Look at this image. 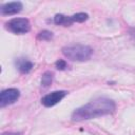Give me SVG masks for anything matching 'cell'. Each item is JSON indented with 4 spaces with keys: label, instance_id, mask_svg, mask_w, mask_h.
<instances>
[{
    "label": "cell",
    "instance_id": "obj_10",
    "mask_svg": "<svg viewBox=\"0 0 135 135\" xmlns=\"http://www.w3.org/2000/svg\"><path fill=\"white\" fill-rule=\"evenodd\" d=\"M73 22H83L89 18V15L86 13H77L74 14L73 16H71Z\"/></svg>",
    "mask_w": 135,
    "mask_h": 135
},
{
    "label": "cell",
    "instance_id": "obj_11",
    "mask_svg": "<svg viewBox=\"0 0 135 135\" xmlns=\"http://www.w3.org/2000/svg\"><path fill=\"white\" fill-rule=\"evenodd\" d=\"M52 37H53V33L50 31H46V30L41 31L38 34V39H40V40H50V39H52Z\"/></svg>",
    "mask_w": 135,
    "mask_h": 135
},
{
    "label": "cell",
    "instance_id": "obj_5",
    "mask_svg": "<svg viewBox=\"0 0 135 135\" xmlns=\"http://www.w3.org/2000/svg\"><path fill=\"white\" fill-rule=\"evenodd\" d=\"M68 94L66 91H55V92H52L45 96H43L41 98V103L44 105V107H53L55 104H57L60 100H62L65 95Z\"/></svg>",
    "mask_w": 135,
    "mask_h": 135
},
{
    "label": "cell",
    "instance_id": "obj_9",
    "mask_svg": "<svg viewBox=\"0 0 135 135\" xmlns=\"http://www.w3.org/2000/svg\"><path fill=\"white\" fill-rule=\"evenodd\" d=\"M52 81H53V73L52 72H45L43 75H42V78H41V85L43 88H47L52 84Z\"/></svg>",
    "mask_w": 135,
    "mask_h": 135
},
{
    "label": "cell",
    "instance_id": "obj_1",
    "mask_svg": "<svg viewBox=\"0 0 135 135\" xmlns=\"http://www.w3.org/2000/svg\"><path fill=\"white\" fill-rule=\"evenodd\" d=\"M115 110L116 104L112 99L107 97H99L76 109L72 114V119L74 121L89 120L100 116L113 114Z\"/></svg>",
    "mask_w": 135,
    "mask_h": 135
},
{
    "label": "cell",
    "instance_id": "obj_8",
    "mask_svg": "<svg viewBox=\"0 0 135 135\" xmlns=\"http://www.w3.org/2000/svg\"><path fill=\"white\" fill-rule=\"evenodd\" d=\"M54 22L58 25H63V26H69L73 23V20L71 18V16H64L62 14H57L54 17Z\"/></svg>",
    "mask_w": 135,
    "mask_h": 135
},
{
    "label": "cell",
    "instance_id": "obj_7",
    "mask_svg": "<svg viewBox=\"0 0 135 135\" xmlns=\"http://www.w3.org/2000/svg\"><path fill=\"white\" fill-rule=\"evenodd\" d=\"M16 65H17V68H18V70L20 71V73H22V74L28 73V72L33 69V66H34L33 62L28 61V60L25 59V58H19V59H17Z\"/></svg>",
    "mask_w": 135,
    "mask_h": 135
},
{
    "label": "cell",
    "instance_id": "obj_12",
    "mask_svg": "<svg viewBox=\"0 0 135 135\" xmlns=\"http://www.w3.org/2000/svg\"><path fill=\"white\" fill-rule=\"evenodd\" d=\"M55 66H56V69L59 70V71H64V70L68 69V63H66L63 59H59V60L56 61Z\"/></svg>",
    "mask_w": 135,
    "mask_h": 135
},
{
    "label": "cell",
    "instance_id": "obj_2",
    "mask_svg": "<svg viewBox=\"0 0 135 135\" xmlns=\"http://www.w3.org/2000/svg\"><path fill=\"white\" fill-rule=\"evenodd\" d=\"M62 54L64 57L72 61H86L91 58L93 50L85 44H70L62 47Z\"/></svg>",
    "mask_w": 135,
    "mask_h": 135
},
{
    "label": "cell",
    "instance_id": "obj_4",
    "mask_svg": "<svg viewBox=\"0 0 135 135\" xmlns=\"http://www.w3.org/2000/svg\"><path fill=\"white\" fill-rule=\"evenodd\" d=\"M19 96H20L19 90L14 89V88L6 89V90L2 91L1 94H0V107L3 108L5 105L14 103L15 101L18 100Z\"/></svg>",
    "mask_w": 135,
    "mask_h": 135
},
{
    "label": "cell",
    "instance_id": "obj_6",
    "mask_svg": "<svg viewBox=\"0 0 135 135\" xmlns=\"http://www.w3.org/2000/svg\"><path fill=\"white\" fill-rule=\"evenodd\" d=\"M1 14L2 15H15L21 12L22 9V3L19 1L15 2H8L1 6Z\"/></svg>",
    "mask_w": 135,
    "mask_h": 135
},
{
    "label": "cell",
    "instance_id": "obj_3",
    "mask_svg": "<svg viewBox=\"0 0 135 135\" xmlns=\"http://www.w3.org/2000/svg\"><path fill=\"white\" fill-rule=\"evenodd\" d=\"M5 28L14 34H25L30 32L31 24L26 18H14L5 23Z\"/></svg>",
    "mask_w": 135,
    "mask_h": 135
}]
</instances>
